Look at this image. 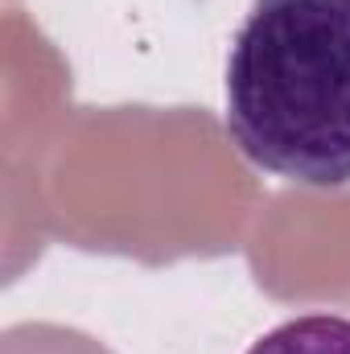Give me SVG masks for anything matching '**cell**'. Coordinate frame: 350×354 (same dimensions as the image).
I'll return each instance as SVG.
<instances>
[{"mask_svg":"<svg viewBox=\"0 0 350 354\" xmlns=\"http://www.w3.org/2000/svg\"><path fill=\"white\" fill-rule=\"evenodd\" d=\"M227 136L276 177L350 181V0H252L227 58Z\"/></svg>","mask_w":350,"mask_h":354,"instance_id":"6da1fadb","label":"cell"},{"mask_svg":"<svg viewBox=\"0 0 350 354\" xmlns=\"http://www.w3.org/2000/svg\"><path fill=\"white\" fill-rule=\"evenodd\" d=\"M248 354H350V317L309 313L268 330Z\"/></svg>","mask_w":350,"mask_h":354,"instance_id":"7a4b0ae2","label":"cell"}]
</instances>
